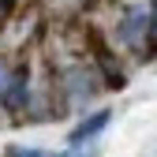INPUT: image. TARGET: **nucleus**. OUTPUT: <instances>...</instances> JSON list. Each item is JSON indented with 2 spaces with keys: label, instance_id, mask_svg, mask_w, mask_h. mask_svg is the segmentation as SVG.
Masks as SVG:
<instances>
[{
  "label": "nucleus",
  "instance_id": "nucleus-5",
  "mask_svg": "<svg viewBox=\"0 0 157 157\" xmlns=\"http://www.w3.org/2000/svg\"><path fill=\"white\" fill-rule=\"evenodd\" d=\"M8 11H11V0H0V23L8 19Z\"/></svg>",
  "mask_w": 157,
  "mask_h": 157
},
{
  "label": "nucleus",
  "instance_id": "nucleus-1",
  "mask_svg": "<svg viewBox=\"0 0 157 157\" xmlns=\"http://www.w3.org/2000/svg\"><path fill=\"white\" fill-rule=\"evenodd\" d=\"M34 105V82H30V67H15L11 71V82H8V94H4V109L8 112H30Z\"/></svg>",
  "mask_w": 157,
  "mask_h": 157
},
{
  "label": "nucleus",
  "instance_id": "nucleus-3",
  "mask_svg": "<svg viewBox=\"0 0 157 157\" xmlns=\"http://www.w3.org/2000/svg\"><path fill=\"white\" fill-rule=\"evenodd\" d=\"M86 82H90V75H86L82 67L67 71V82H64V90H67V97H71V105H86V101H90L94 86H86Z\"/></svg>",
  "mask_w": 157,
  "mask_h": 157
},
{
  "label": "nucleus",
  "instance_id": "nucleus-2",
  "mask_svg": "<svg viewBox=\"0 0 157 157\" xmlns=\"http://www.w3.org/2000/svg\"><path fill=\"white\" fill-rule=\"evenodd\" d=\"M109 120H112V112H109V109H97V112H90L86 120H82V124H78V127L67 135V150H71V153H78L86 142H94L97 135L109 127Z\"/></svg>",
  "mask_w": 157,
  "mask_h": 157
},
{
  "label": "nucleus",
  "instance_id": "nucleus-4",
  "mask_svg": "<svg viewBox=\"0 0 157 157\" xmlns=\"http://www.w3.org/2000/svg\"><path fill=\"white\" fill-rule=\"evenodd\" d=\"M8 82H11V67L0 60V109H4V94H8Z\"/></svg>",
  "mask_w": 157,
  "mask_h": 157
}]
</instances>
